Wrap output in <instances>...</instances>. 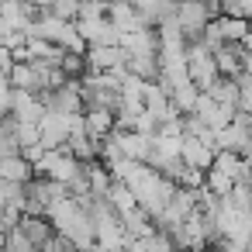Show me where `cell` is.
Segmentation results:
<instances>
[{
  "mask_svg": "<svg viewBox=\"0 0 252 252\" xmlns=\"http://www.w3.org/2000/svg\"><path fill=\"white\" fill-rule=\"evenodd\" d=\"M173 18H176L180 32L187 35V42H197V38L207 35V28L218 18V11H214V4H204V0H180Z\"/></svg>",
  "mask_w": 252,
  "mask_h": 252,
  "instance_id": "cell-1",
  "label": "cell"
},
{
  "mask_svg": "<svg viewBox=\"0 0 252 252\" xmlns=\"http://www.w3.org/2000/svg\"><path fill=\"white\" fill-rule=\"evenodd\" d=\"M187 59H190V80H193L200 90H211V87L221 80V66H218V59H214V49H211L204 38L190 42Z\"/></svg>",
  "mask_w": 252,
  "mask_h": 252,
  "instance_id": "cell-2",
  "label": "cell"
},
{
  "mask_svg": "<svg viewBox=\"0 0 252 252\" xmlns=\"http://www.w3.org/2000/svg\"><path fill=\"white\" fill-rule=\"evenodd\" d=\"M76 118L80 114H63V111H45V118L38 121V138L45 149H66L69 145V135L76 128Z\"/></svg>",
  "mask_w": 252,
  "mask_h": 252,
  "instance_id": "cell-3",
  "label": "cell"
},
{
  "mask_svg": "<svg viewBox=\"0 0 252 252\" xmlns=\"http://www.w3.org/2000/svg\"><path fill=\"white\" fill-rule=\"evenodd\" d=\"M76 28L87 38V45H121V32L111 25L107 14H100V18H80Z\"/></svg>",
  "mask_w": 252,
  "mask_h": 252,
  "instance_id": "cell-4",
  "label": "cell"
},
{
  "mask_svg": "<svg viewBox=\"0 0 252 252\" xmlns=\"http://www.w3.org/2000/svg\"><path fill=\"white\" fill-rule=\"evenodd\" d=\"M87 66L97 73H121V69H128V52L121 45H90Z\"/></svg>",
  "mask_w": 252,
  "mask_h": 252,
  "instance_id": "cell-5",
  "label": "cell"
},
{
  "mask_svg": "<svg viewBox=\"0 0 252 252\" xmlns=\"http://www.w3.org/2000/svg\"><path fill=\"white\" fill-rule=\"evenodd\" d=\"M121 49L128 52V59L159 56V28H138L131 35H121Z\"/></svg>",
  "mask_w": 252,
  "mask_h": 252,
  "instance_id": "cell-6",
  "label": "cell"
},
{
  "mask_svg": "<svg viewBox=\"0 0 252 252\" xmlns=\"http://www.w3.org/2000/svg\"><path fill=\"white\" fill-rule=\"evenodd\" d=\"M183 162L190 166V169H200V173H207L211 166H214V156H218V149L214 145H207L204 138H197V135H183Z\"/></svg>",
  "mask_w": 252,
  "mask_h": 252,
  "instance_id": "cell-7",
  "label": "cell"
},
{
  "mask_svg": "<svg viewBox=\"0 0 252 252\" xmlns=\"http://www.w3.org/2000/svg\"><path fill=\"white\" fill-rule=\"evenodd\" d=\"M107 18H111V25H114L121 35H131V32H138V28H149L145 18H142V11L131 7V4H111Z\"/></svg>",
  "mask_w": 252,
  "mask_h": 252,
  "instance_id": "cell-8",
  "label": "cell"
},
{
  "mask_svg": "<svg viewBox=\"0 0 252 252\" xmlns=\"http://www.w3.org/2000/svg\"><path fill=\"white\" fill-rule=\"evenodd\" d=\"M0 176L14 183H32L35 180V162L25 156H0Z\"/></svg>",
  "mask_w": 252,
  "mask_h": 252,
  "instance_id": "cell-9",
  "label": "cell"
},
{
  "mask_svg": "<svg viewBox=\"0 0 252 252\" xmlns=\"http://www.w3.org/2000/svg\"><path fill=\"white\" fill-rule=\"evenodd\" d=\"M176 7H180V0H142V18H145V25L149 28H159L162 21H169L173 14H176Z\"/></svg>",
  "mask_w": 252,
  "mask_h": 252,
  "instance_id": "cell-10",
  "label": "cell"
},
{
  "mask_svg": "<svg viewBox=\"0 0 252 252\" xmlns=\"http://www.w3.org/2000/svg\"><path fill=\"white\" fill-rule=\"evenodd\" d=\"M107 200L114 204V211H118V214H128V211H135V207H138V197H135V190H131L125 180H114V187H111Z\"/></svg>",
  "mask_w": 252,
  "mask_h": 252,
  "instance_id": "cell-11",
  "label": "cell"
},
{
  "mask_svg": "<svg viewBox=\"0 0 252 252\" xmlns=\"http://www.w3.org/2000/svg\"><path fill=\"white\" fill-rule=\"evenodd\" d=\"M4 249L7 252H38V245L25 235V228L18 224V228H11V231H4Z\"/></svg>",
  "mask_w": 252,
  "mask_h": 252,
  "instance_id": "cell-12",
  "label": "cell"
},
{
  "mask_svg": "<svg viewBox=\"0 0 252 252\" xmlns=\"http://www.w3.org/2000/svg\"><path fill=\"white\" fill-rule=\"evenodd\" d=\"M111 4H131V7H142V0H111Z\"/></svg>",
  "mask_w": 252,
  "mask_h": 252,
  "instance_id": "cell-13",
  "label": "cell"
},
{
  "mask_svg": "<svg viewBox=\"0 0 252 252\" xmlns=\"http://www.w3.org/2000/svg\"><path fill=\"white\" fill-rule=\"evenodd\" d=\"M207 252H221V245H211V249H207Z\"/></svg>",
  "mask_w": 252,
  "mask_h": 252,
  "instance_id": "cell-14",
  "label": "cell"
},
{
  "mask_svg": "<svg viewBox=\"0 0 252 252\" xmlns=\"http://www.w3.org/2000/svg\"><path fill=\"white\" fill-rule=\"evenodd\" d=\"M176 252H183V249H176Z\"/></svg>",
  "mask_w": 252,
  "mask_h": 252,
  "instance_id": "cell-15",
  "label": "cell"
}]
</instances>
